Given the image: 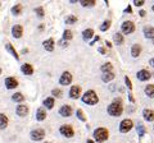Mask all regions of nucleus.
<instances>
[{
  "instance_id": "nucleus-42",
  "label": "nucleus",
  "mask_w": 154,
  "mask_h": 143,
  "mask_svg": "<svg viewBox=\"0 0 154 143\" xmlns=\"http://www.w3.org/2000/svg\"><path fill=\"white\" fill-rule=\"evenodd\" d=\"M99 40H100V37H99V36H95V37H94V40H93V42H91V44H90V45H94V44H95V42H98Z\"/></svg>"
},
{
  "instance_id": "nucleus-17",
  "label": "nucleus",
  "mask_w": 154,
  "mask_h": 143,
  "mask_svg": "<svg viewBox=\"0 0 154 143\" xmlns=\"http://www.w3.org/2000/svg\"><path fill=\"white\" fill-rule=\"evenodd\" d=\"M17 114H18V116H26L28 114V107L26 106V105H18Z\"/></svg>"
},
{
  "instance_id": "nucleus-48",
  "label": "nucleus",
  "mask_w": 154,
  "mask_h": 143,
  "mask_svg": "<svg viewBox=\"0 0 154 143\" xmlns=\"http://www.w3.org/2000/svg\"><path fill=\"white\" fill-rule=\"evenodd\" d=\"M88 143H94V141H91V139H88Z\"/></svg>"
},
{
  "instance_id": "nucleus-20",
  "label": "nucleus",
  "mask_w": 154,
  "mask_h": 143,
  "mask_svg": "<svg viewBox=\"0 0 154 143\" xmlns=\"http://www.w3.org/2000/svg\"><path fill=\"white\" fill-rule=\"evenodd\" d=\"M5 49H7L9 52H11V54L14 56V58H16V60H18V59H19V56H18V54H17L16 49L13 47V45L11 44V42H7V44H5Z\"/></svg>"
},
{
  "instance_id": "nucleus-31",
  "label": "nucleus",
  "mask_w": 154,
  "mask_h": 143,
  "mask_svg": "<svg viewBox=\"0 0 154 143\" xmlns=\"http://www.w3.org/2000/svg\"><path fill=\"white\" fill-rule=\"evenodd\" d=\"M72 37H73V35H72V31L66 30V31L63 32V41H71Z\"/></svg>"
},
{
  "instance_id": "nucleus-30",
  "label": "nucleus",
  "mask_w": 154,
  "mask_h": 143,
  "mask_svg": "<svg viewBox=\"0 0 154 143\" xmlns=\"http://www.w3.org/2000/svg\"><path fill=\"white\" fill-rule=\"evenodd\" d=\"M81 5L85 7V8H91L95 5V0H82L81 1Z\"/></svg>"
},
{
  "instance_id": "nucleus-16",
  "label": "nucleus",
  "mask_w": 154,
  "mask_h": 143,
  "mask_svg": "<svg viewBox=\"0 0 154 143\" xmlns=\"http://www.w3.org/2000/svg\"><path fill=\"white\" fill-rule=\"evenodd\" d=\"M143 116L146 121H153L154 120V111L150 110V109H145V110L143 111Z\"/></svg>"
},
{
  "instance_id": "nucleus-24",
  "label": "nucleus",
  "mask_w": 154,
  "mask_h": 143,
  "mask_svg": "<svg viewBox=\"0 0 154 143\" xmlns=\"http://www.w3.org/2000/svg\"><path fill=\"white\" fill-rule=\"evenodd\" d=\"M145 95L148 97L154 98V84H148L145 87Z\"/></svg>"
},
{
  "instance_id": "nucleus-2",
  "label": "nucleus",
  "mask_w": 154,
  "mask_h": 143,
  "mask_svg": "<svg viewBox=\"0 0 154 143\" xmlns=\"http://www.w3.org/2000/svg\"><path fill=\"white\" fill-rule=\"evenodd\" d=\"M82 101H84L85 104H88V105H96V104L99 102V97H98V95L95 93V91L90 89V91H88L86 93H84Z\"/></svg>"
},
{
  "instance_id": "nucleus-36",
  "label": "nucleus",
  "mask_w": 154,
  "mask_h": 143,
  "mask_svg": "<svg viewBox=\"0 0 154 143\" xmlns=\"http://www.w3.org/2000/svg\"><path fill=\"white\" fill-rule=\"evenodd\" d=\"M75 22H77V17L76 16H68L66 18V23H68V25H73Z\"/></svg>"
},
{
  "instance_id": "nucleus-11",
  "label": "nucleus",
  "mask_w": 154,
  "mask_h": 143,
  "mask_svg": "<svg viewBox=\"0 0 154 143\" xmlns=\"http://www.w3.org/2000/svg\"><path fill=\"white\" fill-rule=\"evenodd\" d=\"M59 114L63 118H68L72 115V107L69 106V105H63L60 109H59Z\"/></svg>"
},
{
  "instance_id": "nucleus-47",
  "label": "nucleus",
  "mask_w": 154,
  "mask_h": 143,
  "mask_svg": "<svg viewBox=\"0 0 154 143\" xmlns=\"http://www.w3.org/2000/svg\"><path fill=\"white\" fill-rule=\"evenodd\" d=\"M105 45H107L108 47H112V44H110V42H108V41H107V42H105Z\"/></svg>"
},
{
  "instance_id": "nucleus-50",
  "label": "nucleus",
  "mask_w": 154,
  "mask_h": 143,
  "mask_svg": "<svg viewBox=\"0 0 154 143\" xmlns=\"http://www.w3.org/2000/svg\"><path fill=\"white\" fill-rule=\"evenodd\" d=\"M0 73H2V69H0Z\"/></svg>"
},
{
  "instance_id": "nucleus-25",
  "label": "nucleus",
  "mask_w": 154,
  "mask_h": 143,
  "mask_svg": "<svg viewBox=\"0 0 154 143\" xmlns=\"http://www.w3.org/2000/svg\"><path fill=\"white\" fill-rule=\"evenodd\" d=\"M102 79H103V82L108 83V82H110V80L114 79V74H113V73H103Z\"/></svg>"
},
{
  "instance_id": "nucleus-21",
  "label": "nucleus",
  "mask_w": 154,
  "mask_h": 143,
  "mask_svg": "<svg viewBox=\"0 0 154 143\" xmlns=\"http://www.w3.org/2000/svg\"><path fill=\"white\" fill-rule=\"evenodd\" d=\"M36 119L38 121H42L44 119H46V111H45V109H42V107H40L37 110V112H36Z\"/></svg>"
},
{
  "instance_id": "nucleus-15",
  "label": "nucleus",
  "mask_w": 154,
  "mask_h": 143,
  "mask_svg": "<svg viewBox=\"0 0 154 143\" xmlns=\"http://www.w3.org/2000/svg\"><path fill=\"white\" fill-rule=\"evenodd\" d=\"M144 36L149 40H153L154 39V27H152V26L144 27Z\"/></svg>"
},
{
  "instance_id": "nucleus-6",
  "label": "nucleus",
  "mask_w": 154,
  "mask_h": 143,
  "mask_svg": "<svg viewBox=\"0 0 154 143\" xmlns=\"http://www.w3.org/2000/svg\"><path fill=\"white\" fill-rule=\"evenodd\" d=\"M135 31V25L134 22L131 21H125L122 23V32L125 35H130V33H132Z\"/></svg>"
},
{
  "instance_id": "nucleus-39",
  "label": "nucleus",
  "mask_w": 154,
  "mask_h": 143,
  "mask_svg": "<svg viewBox=\"0 0 154 143\" xmlns=\"http://www.w3.org/2000/svg\"><path fill=\"white\" fill-rule=\"evenodd\" d=\"M51 93H53V96H55V97H60L62 96V91H60V89H58V88L53 89Z\"/></svg>"
},
{
  "instance_id": "nucleus-8",
  "label": "nucleus",
  "mask_w": 154,
  "mask_h": 143,
  "mask_svg": "<svg viewBox=\"0 0 154 143\" xmlns=\"http://www.w3.org/2000/svg\"><path fill=\"white\" fill-rule=\"evenodd\" d=\"M59 132H60L62 136L67 137V138H72V137H73V134H75V132H73V129H72V127H69V125H62Z\"/></svg>"
},
{
  "instance_id": "nucleus-26",
  "label": "nucleus",
  "mask_w": 154,
  "mask_h": 143,
  "mask_svg": "<svg viewBox=\"0 0 154 143\" xmlns=\"http://www.w3.org/2000/svg\"><path fill=\"white\" fill-rule=\"evenodd\" d=\"M44 106H46V109H53L54 107V98L53 97H48L44 100Z\"/></svg>"
},
{
  "instance_id": "nucleus-7",
  "label": "nucleus",
  "mask_w": 154,
  "mask_h": 143,
  "mask_svg": "<svg viewBox=\"0 0 154 143\" xmlns=\"http://www.w3.org/2000/svg\"><path fill=\"white\" fill-rule=\"evenodd\" d=\"M71 82H72V74L69 72H63V74H62L59 78V83L62 86H68V84H71Z\"/></svg>"
},
{
  "instance_id": "nucleus-14",
  "label": "nucleus",
  "mask_w": 154,
  "mask_h": 143,
  "mask_svg": "<svg viewBox=\"0 0 154 143\" xmlns=\"http://www.w3.org/2000/svg\"><path fill=\"white\" fill-rule=\"evenodd\" d=\"M54 45H55V42L53 39H48L44 41V44H42V46H44V49L46 51H49V52H53L54 51Z\"/></svg>"
},
{
  "instance_id": "nucleus-38",
  "label": "nucleus",
  "mask_w": 154,
  "mask_h": 143,
  "mask_svg": "<svg viewBox=\"0 0 154 143\" xmlns=\"http://www.w3.org/2000/svg\"><path fill=\"white\" fill-rule=\"evenodd\" d=\"M125 83H126L127 88L130 89V91H131V89H132V83H131V80H130V78L127 77V75H126V77H125Z\"/></svg>"
},
{
  "instance_id": "nucleus-27",
  "label": "nucleus",
  "mask_w": 154,
  "mask_h": 143,
  "mask_svg": "<svg viewBox=\"0 0 154 143\" xmlns=\"http://www.w3.org/2000/svg\"><path fill=\"white\" fill-rule=\"evenodd\" d=\"M12 100H13L14 102H23V101H25V96H23L22 93L18 92V93H14V95H13Z\"/></svg>"
},
{
  "instance_id": "nucleus-18",
  "label": "nucleus",
  "mask_w": 154,
  "mask_h": 143,
  "mask_svg": "<svg viewBox=\"0 0 154 143\" xmlns=\"http://www.w3.org/2000/svg\"><path fill=\"white\" fill-rule=\"evenodd\" d=\"M140 54H141V46L139 44L132 45V47H131V55L134 56V58H137Z\"/></svg>"
},
{
  "instance_id": "nucleus-37",
  "label": "nucleus",
  "mask_w": 154,
  "mask_h": 143,
  "mask_svg": "<svg viewBox=\"0 0 154 143\" xmlns=\"http://www.w3.org/2000/svg\"><path fill=\"white\" fill-rule=\"evenodd\" d=\"M35 12H36V14H37V16L40 17V18H42V17L45 16V13H44V8H42V7L36 8V9H35Z\"/></svg>"
},
{
  "instance_id": "nucleus-46",
  "label": "nucleus",
  "mask_w": 154,
  "mask_h": 143,
  "mask_svg": "<svg viewBox=\"0 0 154 143\" xmlns=\"http://www.w3.org/2000/svg\"><path fill=\"white\" fill-rule=\"evenodd\" d=\"M145 14H146L145 10H140V16H141V17H145Z\"/></svg>"
},
{
  "instance_id": "nucleus-19",
  "label": "nucleus",
  "mask_w": 154,
  "mask_h": 143,
  "mask_svg": "<svg viewBox=\"0 0 154 143\" xmlns=\"http://www.w3.org/2000/svg\"><path fill=\"white\" fill-rule=\"evenodd\" d=\"M21 70H22L23 74H27V75H31L33 73V68H32V65H30V64H23L21 66Z\"/></svg>"
},
{
  "instance_id": "nucleus-22",
  "label": "nucleus",
  "mask_w": 154,
  "mask_h": 143,
  "mask_svg": "<svg viewBox=\"0 0 154 143\" xmlns=\"http://www.w3.org/2000/svg\"><path fill=\"white\" fill-rule=\"evenodd\" d=\"M93 36H94V31L91 30V28H88V30H85V31L82 32V39H84L85 41H89Z\"/></svg>"
},
{
  "instance_id": "nucleus-44",
  "label": "nucleus",
  "mask_w": 154,
  "mask_h": 143,
  "mask_svg": "<svg viewBox=\"0 0 154 143\" xmlns=\"http://www.w3.org/2000/svg\"><path fill=\"white\" fill-rule=\"evenodd\" d=\"M125 12H126V13H132V8L128 5V7L126 8V9H125Z\"/></svg>"
},
{
  "instance_id": "nucleus-43",
  "label": "nucleus",
  "mask_w": 154,
  "mask_h": 143,
  "mask_svg": "<svg viewBox=\"0 0 154 143\" xmlns=\"http://www.w3.org/2000/svg\"><path fill=\"white\" fill-rule=\"evenodd\" d=\"M128 100L131 101V104L135 102V98H134V96H132V93H128Z\"/></svg>"
},
{
  "instance_id": "nucleus-23",
  "label": "nucleus",
  "mask_w": 154,
  "mask_h": 143,
  "mask_svg": "<svg viewBox=\"0 0 154 143\" xmlns=\"http://www.w3.org/2000/svg\"><path fill=\"white\" fill-rule=\"evenodd\" d=\"M8 127V118L5 114H0V129H5Z\"/></svg>"
},
{
  "instance_id": "nucleus-45",
  "label": "nucleus",
  "mask_w": 154,
  "mask_h": 143,
  "mask_svg": "<svg viewBox=\"0 0 154 143\" xmlns=\"http://www.w3.org/2000/svg\"><path fill=\"white\" fill-rule=\"evenodd\" d=\"M149 64H150V65L153 66V68H154V58H153V59H150V60H149Z\"/></svg>"
},
{
  "instance_id": "nucleus-51",
  "label": "nucleus",
  "mask_w": 154,
  "mask_h": 143,
  "mask_svg": "<svg viewBox=\"0 0 154 143\" xmlns=\"http://www.w3.org/2000/svg\"><path fill=\"white\" fill-rule=\"evenodd\" d=\"M46 143H49V142H46Z\"/></svg>"
},
{
  "instance_id": "nucleus-12",
  "label": "nucleus",
  "mask_w": 154,
  "mask_h": 143,
  "mask_svg": "<svg viewBox=\"0 0 154 143\" xmlns=\"http://www.w3.org/2000/svg\"><path fill=\"white\" fill-rule=\"evenodd\" d=\"M81 95V87L80 86H72L69 89V97L71 98H79Z\"/></svg>"
},
{
  "instance_id": "nucleus-10",
  "label": "nucleus",
  "mask_w": 154,
  "mask_h": 143,
  "mask_svg": "<svg viewBox=\"0 0 154 143\" xmlns=\"http://www.w3.org/2000/svg\"><path fill=\"white\" fill-rule=\"evenodd\" d=\"M12 35H13L14 39H21L22 35H23V28H22V26H19V25L13 26L12 27Z\"/></svg>"
},
{
  "instance_id": "nucleus-9",
  "label": "nucleus",
  "mask_w": 154,
  "mask_h": 143,
  "mask_svg": "<svg viewBox=\"0 0 154 143\" xmlns=\"http://www.w3.org/2000/svg\"><path fill=\"white\" fill-rule=\"evenodd\" d=\"M136 77H137L139 80H143V82H144V80H149V79H150L152 75H150V73H149L146 69H141V70L137 72Z\"/></svg>"
},
{
  "instance_id": "nucleus-29",
  "label": "nucleus",
  "mask_w": 154,
  "mask_h": 143,
  "mask_svg": "<svg viewBox=\"0 0 154 143\" xmlns=\"http://www.w3.org/2000/svg\"><path fill=\"white\" fill-rule=\"evenodd\" d=\"M113 39H114V42L117 45H122L123 44V36L121 35V33H116V35L113 36Z\"/></svg>"
},
{
  "instance_id": "nucleus-40",
  "label": "nucleus",
  "mask_w": 154,
  "mask_h": 143,
  "mask_svg": "<svg viewBox=\"0 0 154 143\" xmlns=\"http://www.w3.org/2000/svg\"><path fill=\"white\" fill-rule=\"evenodd\" d=\"M134 5H136V7L144 5V0H135V1H134Z\"/></svg>"
},
{
  "instance_id": "nucleus-5",
  "label": "nucleus",
  "mask_w": 154,
  "mask_h": 143,
  "mask_svg": "<svg viewBox=\"0 0 154 143\" xmlns=\"http://www.w3.org/2000/svg\"><path fill=\"white\" fill-rule=\"evenodd\" d=\"M44 137H45V130L44 129H40V128H37V129H33L31 132V139L32 141H41V139H44Z\"/></svg>"
},
{
  "instance_id": "nucleus-32",
  "label": "nucleus",
  "mask_w": 154,
  "mask_h": 143,
  "mask_svg": "<svg viewBox=\"0 0 154 143\" xmlns=\"http://www.w3.org/2000/svg\"><path fill=\"white\" fill-rule=\"evenodd\" d=\"M110 25H112V22H110V21H104V22L102 23V26H100V30H102L103 32L108 31L109 28H110Z\"/></svg>"
},
{
  "instance_id": "nucleus-28",
  "label": "nucleus",
  "mask_w": 154,
  "mask_h": 143,
  "mask_svg": "<svg viewBox=\"0 0 154 143\" xmlns=\"http://www.w3.org/2000/svg\"><path fill=\"white\" fill-rule=\"evenodd\" d=\"M113 70V66L110 63H105L104 65H102V72L103 73H112Z\"/></svg>"
},
{
  "instance_id": "nucleus-4",
  "label": "nucleus",
  "mask_w": 154,
  "mask_h": 143,
  "mask_svg": "<svg viewBox=\"0 0 154 143\" xmlns=\"http://www.w3.org/2000/svg\"><path fill=\"white\" fill-rule=\"evenodd\" d=\"M132 127H134L132 120H130V119H125V120H122L121 124H119V132L121 133H128L130 130L132 129Z\"/></svg>"
},
{
  "instance_id": "nucleus-1",
  "label": "nucleus",
  "mask_w": 154,
  "mask_h": 143,
  "mask_svg": "<svg viewBox=\"0 0 154 143\" xmlns=\"http://www.w3.org/2000/svg\"><path fill=\"white\" fill-rule=\"evenodd\" d=\"M107 111H108L109 115H112V116H119V115H122V111H123L122 101H121V100H114V101L108 106Z\"/></svg>"
},
{
  "instance_id": "nucleus-34",
  "label": "nucleus",
  "mask_w": 154,
  "mask_h": 143,
  "mask_svg": "<svg viewBox=\"0 0 154 143\" xmlns=\"http://www.w3.org/2000/svg\"><path fill=\"white\" fill-rule=\"evenodd\" d=\"M137 134L140 136V137H143L144 134H145V128H144V125H143L141 123L137 124Z\"/></svg>"
},
{
  "instance_id": "nucleus-41",
  "label": "nucleus",
  "mask_w": 154,
  "mask_h": 143,
  "mask_svg": "<svg viewBox=\"0 0 154 143\" xmlns=\"http://www.w3.org/2000/svg\"><path fill=\"white\" fill-rule=\"evenodd\" d=\"M99 52H100V54H103V55H105V54H107V50H105L104 47H99Z\"/></svg>"
},
{
  "instance_id": "nucleus-13",
  "label": "nucleus",
  "mask_w": 154,
  "mask_h": 143,
  "mask_svg": "<svg viewBox=\"0 0 154 143\" xmlns=\"http://www.w3.org/2000/svg\"><path fill=\"white\" fill-rule=\"evenodd\" d=\"M18 86V80L16 78H13V77H8L5 79V87L8 89H13V88H16Z\"/></svg>"
},
{
  "instance_id": "nucleus-3",
  "label": "nucleus",
  "mask_w": 154,
  "mask_h": 143,
  "mask_svg": "<svg viewBox=\"0 0 154 143\" xmlns=\"http://www.w3.org/2000/svg\"><path fill=\"white\" fill-rule=\"evenodd\" d=\"M108 137H109V132L105 129V128H98V129L94 130V138H95V141L104 142V141L108 139Z\"/></svg>"
},
{
  "instance_id": "nucleus-35",
  "label": "nucleus",
  "mask_w": 154,
  "mask_h": 143,
  "mask_svg": "<svg viewBox=\"0 0 154 143\" xmlns=\"http://www.w3.org/2000/svg\"><path fill=\"white\" fill-rule=\"evenodd\" d=\"M76 115H77V118H79L81 121H86V116L84 115V111L81 110V109H79V110L76 111Z\"/></svg>"
},
{
  "instance_id": "nucleus-49",
  "label": "nucleus",
  "mask_w": 154,
  "mask_h": 143,
  "mask_svg": "<svg viewBox=\"0 0 154 143\" xmlns=\"http://www.w3.org/2000/svg\"><path fill=\"white\" fill-rule=\"evenodd\" d=\"M152 9H153V10H154V5H153V8H152Z\"/></svg>"
},
{
  "instance_id": "nucleus-33",
  "label": "nucleus",
  "mask_w": 154,
  "mask_h": 143,
  "mask_svg": "<svg viewBox=\"0 0 154 143\" xmlns=\"http://www.w3.org/2000/svg\"><path fill=\"white\" fill-rule=\"evenodd\" d=\"M21 12H22V5H21V4H17V5H14L12 8V13L14 14V16H18Z\"/></svg>"
}]
</instances>
